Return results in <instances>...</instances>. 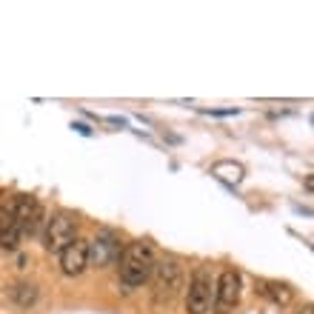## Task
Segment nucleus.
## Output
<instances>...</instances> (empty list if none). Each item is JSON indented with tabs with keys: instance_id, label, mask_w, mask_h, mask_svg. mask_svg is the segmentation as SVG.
<instances>
[{
	"instance_id": "9",
	"label": "nucleus",
	"mask_w": 314,
	"mask_h": 314,
	"mask_svg": "<svg viewBox=\"0 0 314 314\" xmlns=\"http://www.w3.org/2000/svg\"><path fill=\"white\" fill-rule=\"evenodd\" d=\"M20 226H17L15 214H12V209H9V203L0 206V246L6 248V251H17L20 248Z\"/></svg>"
},
{
	"instance_id": "1",
	"label": "nucleus",
	"mask_w": 314,
	"mask_h": 314,
	"mask_svg": "<svg viewBox=\"0 0 314 314\" xmlns=\"http://www.w3.org/2000/svg\"><path fill=\"white\" fill-rule=\"evenodd\" d=\"M117 263H120L117 266V271H120V289L129 294L149 283L152 269L157 263V254H154V246L149 240H134L129 246H123Z\"/></svg>"
},
{
	"instance_id": "3",
	"label": "nucleus",
	"mask_w": 314,
	"mask_h": 314,
	"mask_svg": "<svg viewBox=\"0 0 314 314\" xmlns=\"http://www.w3.org/2000/svg\"><path fill=\"white\" fill-rule=\"evenodd\" d=\"M9 209L15 214L23 237H37V234H43L46 209L37 197H32V194H15V197L9 200Z\"/></svg>"
},
{
	"instance_id": "2",
	"label": "nucleus",
	"mask_w": 314,
	"mask_h": 314,
	"mask_svg": "<svg viewBox=\"0 0 314 314\" xmlns=\"http://www.w3.org/2000/svg\"><path fill=\"white\" fill-rule=\"evenodd\" d=\"M152 300L154 306H168L172 300L180 294L183 280H186V271H183L180 260L175 257H160L152 269Z\"/></svg>"
},
{
	"instance_id": "13",
	"label": "nucleus",
	"mask_w": 314,
	"mask_h": 314,
	"mask_svg": "<svg viewBox=\"0 0 314 314\" xmlns=\"http://www.w3.org/2000/svg\"><path fill=\"white\" fill-rule=\"evenodd\" d=\"M72 129H77V132H80V134H86V137L92 134V129H89L86 123H72Z\"/></svg>"
},
{
	"instance_id": "6",
	"label": "nucleus",
	"mask_w": 314,
	"mask_h": 314,
	"mask_svg": "<svg viewBox=\"0 0 314 314\" xmlns=\"http://www.w3.org/2000/svg\"><path fill=\"white\" fill-rule=\"evenodd\" d=\"M120 251H123L120 234L111 232V229H100L89 240V266L92 269H109L120 260Z\"/></svg>"
},
{
	"instance_id": "11",
	"label": "nucleus",
	"mask_w": 314,
	"mask_h": 314,
	"mask_svg": "<svg viewBox=\"0 0 314 314\" xmlns=\"http://www.w3.org/2000/svg\"><path fill=\"white\" fill-rule=\"evenodd\" d=\"M9 297H12V303L20 308H32L37 303V297H40V292H37L35 283H15L12 289H9Z\"/></svg>"
},
{
	"instance_id": "8",
	"label": "nucleus",
	"mask_w": 314,
	"mask_h": 314,
	"mask_svg": "<svg viewBox=\"0 0 314 314\" xmlns=\"http://www.w3.org/2000/svg\"><path fill=\"white\" fill-rule=\"evenodd\" d=\"M58 260H60V271H63L66 277H80L83 271L89 269V240L74 237L58 254Z\"/></svg>"
},
{
	"instance_id": "7",
	"label": "nucleus",
	"mask_w": 314,
	"mask_h": 314,
	"mask_svg": "<svg viewBox=\"0 0 314 314\" xmlns=\"http://www.w3.org/2000/svg\"><path fill=\"white\" fill-rule=\"evenodd\" d=\"M240 294H243V277L237 269H223L220 277L214 280V314H232L240 303Z\"/></svg>"
},
{
	"instance_id": "4",
	"label": "nucleus",
	"mask_w": 314,
	"mask_h": 314,
	"mask_svg": "<svg viewBox=\"0 0 314 314\" xmlns=\"http://www.w3.org/2000/svg\"><path fill=\"white\" fill-rule=\"evenodd\" d=\"M77 237V217L66 209L54 212L51 217H46V226H43V246L49 254H60L69 243Z\"/></svg>"
},
{
	"instance_id": "10",
	"label": "nucleus",
	"mask_w": 314,
	"mask_h": 314,
	"mask_svg": "<svg viewBox=\"0 0 314 314\" xmlns=\"http://www.w3.org/2000/svg\"><path fill=\"white\" fill-rule=\"evenodd\" d=\"M257 292L263 294L269 303L280 308H289L294 303V289L289 283H277V280H257Z\"/></svg>"
},
{
	"instance_id": "14",
	"label": "nucleus",
	"mask_w": 314,
	"mask_h": 314,
	"mask_svg": "<svg viewBox=\"0 0 314 314\" xmlns=\"http://www.w3.org/2000/svg\"><path fill=\"white\" fill-rule=\"evenodd\" d=\"M300 314H311V306H306V308H303V311H300Z\"/></svg>"
},
{
	"instance_id": "12",
	"label": "nucleus",
	"mask_w": 314,
	"mask_h": 314,
	"mask_svg": "<svg viewBox=\"0 0 314 314\" xmlns=\"http://www.w3.org/2000/svg\"><path fill=\"white\" fill-rule=\"evenodd\" d=\"M212 175L217 177V180H223V183H229V186H237V183L243 180V166L240 163H234V160H220V163H214L212 166Z\"/></svg>"
},
{
	"instance_id": "5",
	"label": "nucleus",
	"mask_w": 314,
	"mask_h": 314,
	"mask_svg": "<svg viewBox=\"0 0 314 314\" xmlns=\"http://www.w3.org/2000/svg\"><path fill=\"white\" fill-rule=\"evenodd\" d=\"M214 300V280L212 271L200 266L189 277V289H186V314H209Z\"/></svg>"
}]
</instances>
